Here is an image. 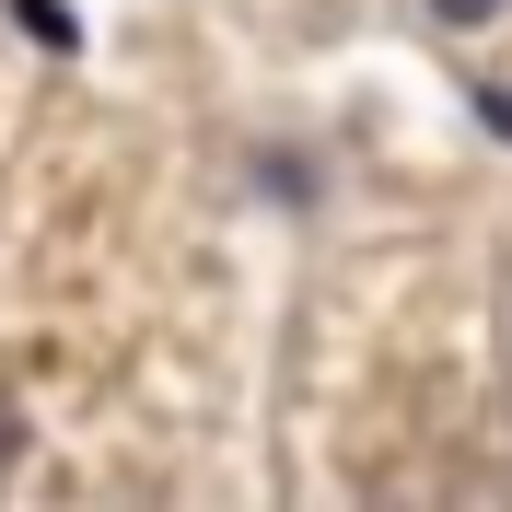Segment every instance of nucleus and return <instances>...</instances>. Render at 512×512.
<instances>
[{"instance_id":"f257e3e1","label":"nucleus","mask_w":512,"mask_h":512,"mask_svg":"<svg viewBox=\"0 0 512 512\" xmlns=\"http://www.w3.org/2000/svg\"><path fill=\"white\" fill-rule=\"evenodd\" d=\"M431 12H443V24H454V35H478V24H501L512 0H431Z\"/></svg>"},{"instance_id":"f03ea898","label":"nucleus","mask_w":512,"mask_h":512,"mask_svg":"<svg viewBox=\"0 0 512 512\" xmlns=\"http://www.w3.org/2000/svg\"><path fill=\"white\" fill-rule=\"evenodd\" d=\"M12 454H24V419H12V408H0V478H12Z\"/></svg>"}]
</instances>
